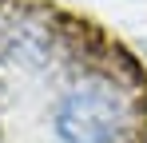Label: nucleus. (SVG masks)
Listing matches in <instances>:
<instances>
[{"label": "nucleus", "mask_w": 147, "mask_h": 143, "mask_svg": "<svg viewBox=\"0 0 147 143\" xmlns=\"http://www.w3.org/2000/svg\"><path fill=\"white\" fill-rule=\"evenodd\" d=\"M52 127L64 143H115L123 127V99L107 80H80L60 95Z\"/></svg>", "instance_id": "nucleus-1"}, {"label": "nucleus", "mask_w": 147, "mask_h": 143, "mask_svg": "<svg viewBox=\"0 0 147 143\" xmlns=\"http://www.w3.org/2000/svg\"><path fill=\"white\" fill-rule=\"evenodd\" d=\"M52 36L48 32H40V28H12L8 32V40H4V60L12 64V68H24V72H40L44 64L52 60Z\"/></svg>", "instance_id": "nucleus-2"}]
</instances>
